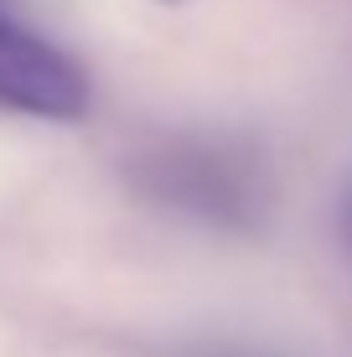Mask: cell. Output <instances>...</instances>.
<instances>
[{"label":"cell","instance_id":"6da1fadb","mask_svg":"<svg viewBox=\"0 0 352 357\" xmlns=\"http://www.w3.org/2000/svg\"><path fill=\"white\" fill-rule=\"evenodd\" d=\"M135 187L208 223H249L259 207V166L223 145H166L155 155H140Z\"/></svg>","mask_w":352,"mask_h":357},{"label":"cell","instance_id":"7a4b0ae2","mask_svg":"<svg viewBox=\"0 0 352 357\" xmlns=\"http://www.w3.org/2000/svg\"><path fill=\"white\" fill-rule=\"evenodd\" d=\"M0 109L68 125L89 109V78L47 36H31L0 16Z\"/></svg>","mask_w":352,"mask_h":357},{"label":"cell","instance_id":"3957f363","mask_svg":"<svg viewBox=\"0 0 352 357\" xmlns=\"http://www.w3.org/2000/svg\"><path fill=\"white\" fill-rule=\"evenodd\" d=\"M347 233H352V202H347Z\"/></svg>","mask_w":352,"mask_h":357}]
</instances>
